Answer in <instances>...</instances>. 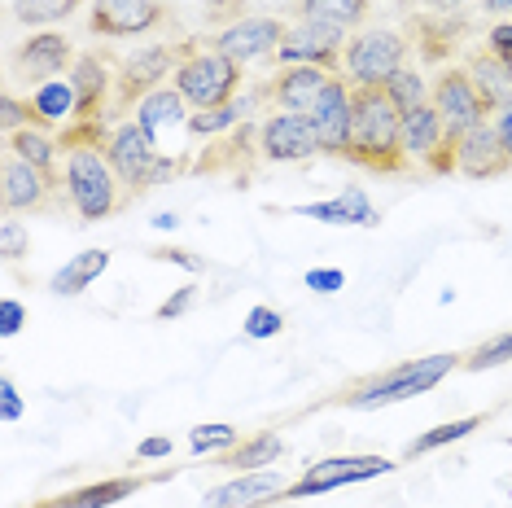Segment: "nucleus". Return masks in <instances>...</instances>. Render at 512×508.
<instances>
[{
    "mask_svg": "<svg viewBox=\"0 0 512 508\" xmlns=\"http://www.w3.org/2000/svg\"><path fill=\"white\" fill-rule=\"evenodd\" d=\"M346 163L377 171V176H394V171L412 167L403 149V114L386 97V88H355V123Z\"/></svg>",
    "mask_w": 512,
    "mask_h": 508,
    "instance_id": "obj_1",
    "label": "nucleus"
},
{
    "mask_svg": "<svg viewBox=\"0 0 512 508\" xmlns=\"http://www.w3.org/2000/svg\"><path fill=\"white\" fill-rule=\"evenodd\" d=\"M460 360H464V351H434V355H421V360H403L386 368V373L359 381L337 403L351 412H377V408H390V403H407V399L425 395V390H434L438 381H447L460 368Z\"/></svg>",
    "mask_w": 512,
    "mask_h": 508,
    "instance_id": "obj_2",
    "label": "nucleus"
},
{
    "mask_svg": "<svg viewBox=\"0 0 512 508\" xmlns=\"http://www.w3.org/2000/svg\"><path fill=\"white\" fill-rule=\"evenodd\" d=\"M62 198L71 202V211L84 224H101V219L119 215L127 202V189L119 180V171L110 167L106 149H71L66 154V171H62Z\"/></svg>",
    "mask_w": 512,
    "mask_h": 508,
    "instance_id": "obj_3",
    "label": "nucleus"
},
{
    "mask_svg": "<svg viewBox=\"0 0 512 508\" xmlns=\"http://www.w3.org/2000/svg\"><path fill=\"white\" fill-rule=\"evenodd\" d=\"M246 66H237L232 57H224L211 44L180 40V66L171 75V88L189 101L193 110H219L228 101H237Z\"/></svg>",
    "mask_w": 512,
    "mask_h": 508,
    "instance_id": "obj_4",
    "label": "nucleus"
},
{
    "mask_svg": "<svg viewBox=\"0 0 512 508\" xmlns=\"http://www.w3.org/2000/svg\"><path fill=\"white\" fill-rule=\"evenodd\" d=\"M106 158L110 167L119 171L127 198H141V193L158 189L162 180H171L180 171V163L171 154H162V149L149 141V136L136 127V119H123L110 127V141H106Z\"/></svg>",
    "mask_w": 512,
    "mask_h": 508,
    "instance_id": "obj_5",
    "label": "nucleus"
},
{
    "mask_svg": "<svg viewBox=\"0 0 512 508\" xmlns=\"http://www.w3.org/2000/svg\"><path fill=\"white\" fill-rule=\"evenodd\" d=\"M407 49L412 40L394 27H364L355 36H346V53H342V71L351 88H381L394 71L407 66Z\"/></svg>",
    "mask_w": 512,
    "mask_h": 508,
    "instance_id": "obj_6",
    "label": "nucleus"
},
{
    "mask_svg": "<svg viewBox=\"0 0 512 508\" xmlns=\"http://www.w3.org/2000/svg\"><path fill=\"white\" fill-rule=\"evenodd\" d=\"M394 473V460L377 456V452H346V456H329L316 460L298 473L294 482L285 487V500H316V495L355 487V482H372V478H386Z\"/></svg>",
    "mask_w": 512,
    "mask_h": 508,
    "instance_id": "obj_7",
    "label": "nucleus"
},
{
    "mask_svg": "<svg viewBox=\"0 0 512 508\" xmlns=\"http://www.w3.org/2000/svg\"><path fill=\"white\" fill-rule=\"evenodd\" d=\"M180 66V44H141L114 66V114L136 110L154 88H162Z\"/></svg>",
    "mask_w": 512,
    "mask_h": 508,
    "instance_id": "obj_8",
    "label": "nucleus"
},
{
    "mask_svg": "<svg viewBox=\"0 0 512 508\" xmlns=\"http://www.w3.org/2000/svg\"><path fill=\"white\" fill-rule=\"evenodd\" d=\"M171 22V9L162 0H92L88 31L101 40H136L154 36Z\"/></svg>",
    "mask_w": 512,
    "mask_h": 508,
    "instance_id": "obj_9",
    "label": "nucleus"
},
{
    "mask_svg": "<svg viewBox=\"0 0 512 508\" xmlns=\"http://www.w3.org/2000/svg\"><path fill=\"white\" fill-rule=\"evenodd\" d=\"M342 53H346V31L324 27L311 18H294L285 27V40L276 49V66H324V71H342Z\"/></svg>",
    "mask_w": 512,
    "mask_h": 508,
    "instance_id": "obj_10",
    "label": "nucleus"
},
{
    "mask_svg": "<svg viewBox=\"0 0 512 508\" xmlns=\"http://www.w3.org/2000/svg\"><path fill=\"white\" fill-rule=\"evenodd\" d=\"M285 18L276 14H246L241 22H232V27H219L211 49H219L224 57H232L237 66H254V62H272L276 49H281L285 40Z\"/></svg>",
    "mask_w": 512,
    "mask_h": 508,
    "instance_id": "obj_11",
    "label": "nucleus"
},
{
    "mask_svg": "<svg viewBox=\"0 0 512 508\" xmlns=\"http://www.w3.org/2000/svg\"><path fill=\"white\" fill-rule=\"evenodd\" d=\"M429 106L438 110V119H442V127H447L451 141H456V136H464L469 127H477L482 119H491L464 66H442L438 79L429 84Z\"/></svg>",
    "mask_w": 512,
    "mask_h": 508,
    "instance_id": "obj_12",
    "label": "nucleus"
},
{
    "mask_svg": "<svg viewBox=\"0 0 512 508\" xmlns=\"http://www.w3.org/2000/svg\"><path fill=\"white\" fill-rule=\"evenodd\" d=\"M62 189V176H49V171L22 163L18 154H5L0 163V202H5V215H36L49 211Z\"/></svg>",
    "mask_w": 512,
    "mask_h": 508,
    "instance_id": "obj_13",
    "label": "nucleus"
},
{
    "mask_svg": "<svg viewBox=\"0 0 512 508\" xmlns=\"http://www.w3.org/2000/svg\"><path fill=\"white\" fill-rule=\"evenodd\" d=\"M254 149H259L263 163H307V158L324 154L307 114H285V110H272L259 123V145Z\"/></svg>",
    "mask_w": 512,
    "mask_h": 508,
    "instance_id": "obj_14",
    "label": "nucleus"
},
{
    "mask_svg": "<svg viewBox=\"0 0 512 508\" xmlns=\"http://www.w3.org/2000/svg\"><path fill=\"white\" fill-rule=\"evenodd\" d=\"M311 127L320 136V149L329 158H346V145H351V123H355V88L346 84L342 75L329 79V88L320 92V101L307 110Z\"/></svg>",
    "mask_w": 512,
    "mask_h": 508,
    "instance_id": "obj_15",
    "label": "nucleus"
},
{
    "mask_svg": "<svg viewBox=\"0 0 512 508\" xmlns=\"http://www.w3.org/2000/svg\"><path fill=\"white\" fill-rule=\"evenodd\" d=\"M451 145H456V176H464V180H499L512 171V154L504 149V141H499L491 119L469 127V132L456 136Z\"/></svg>",
    "mask_w": 512,
    "mask_h": 508,
    "instance_id": "obj_16",
    "label": "nucleus"
},
{
    "mask_svg": "<svg viewBox=\"0 0 512 508\" xmlns=\"http://www.w3.org/2000/svg\"><path fill=\"white\" fill-rule=\"evenodd\" d=\"M289 482L281 478V469H254V473H232L228 482H219L202 495V508H267L276 500H285Z\"/></svg>",
    "mask_w": 512,
    "mask_h": 508,
    "instance_id": "obj_17",
    "label": "nucleus"
},
{
    "mask_svg": "<svg viewBox=\"0 0 512 508\" xmlns=\"http://www.w3.org/2000/svg\"><path fill=\"white\" fill-rule=\"evenodd\" d=\"M333 75H342V71H324V66H276L263 97L285 114H307L320 101V92L329 88Z\"/></svg>",
    "mask_w": 512,
    "mask_h": 508,
    "instance_id": "obj_18",
    "label": "nucleus"
},
{
    "mask_svg": "<svg viewBox=\"0 0 512 508\" xmlns=\"http://www.w3.org/2000/svg\"><path fill=\"white\" fill-rule=\"evenodd\" d=\"M132 119H136V127L154 141L162 154H167V141L176 132H189V119H193V106L180 97L171 84H162V88H154L149 97L141 101V106L132 110Z\"/></svg>",
    "mask_w": 512,
    "mask_h": 508,
    "instance_id": "obj_19",
    "label": "nucleus"
},
{
    "mask_svg": "<svg viewBox=\"0 0 512 508\" xmlns=\"http://www.w3.org/2000/svg\"><path fill=\"white\" fill-rule=\"evenodd\" d=\"M75 49H71V40L62 36V31H31L27 40L18 44V53H14V66L22 75H31V79H57V75H66L75 66Z\"/></svg>",
    "mask_w": 512,
    "mask_h": 508,
    "instance_id": "obj_20",
    "label": "nucleus"
},
{
    "mask_svg": "<svg viewBox=\"0 0 512 508\" xmlns=\"http://www.w3.org/2000/svg\"><path fill=\"white\" fill-rule=\"evenodd\" d=\"M289 215H302V219H320V224H333V228H377L381 215L377 206L368 202V193L351 184V189L333 193L324 202H298V206H285Z\"/></svg>",
    "mask_w": 512,
    "mask_h": 508,
    "instance_id": "obj_21",
    "label": "nucleus"
},
{
    "mask_svg": "<svg viewBox=\"0 0 512 508\" xmlns=\"http://www.w3.org/2000/svg\"><path fill=\"white\" fill-rule=\"evenodd\" d=\"M71 84L79 97V119H106V110H114V71L106 53H79Z\"/></svg>",
    "mask_w": 512,
    "mask_h": 508,
    "instance_id": "obj_22",
    "label": "nucleus"
},
{
    "mask_svg": "<svg viewBox=\"0 0 512 508\" xmlns=\"http://www.w3.org/2000/svg\"><path fill=\"white\" fill-rule=\"evenodd\" d=\"M407 31H412L425 62H447V57L460 49V36L469 31V22L456 14H434V9H425V14H416L407 22Z\"/></svg>",
    "mask_w": 512,
    "mask_h": 508,
    "instance_id": "obj_23",
    "label": "nucleus"
},
{
    "mask_svg": "<svg viewBox=\"0 0 512 508\" xmlns=\"http://www.w3.org/2000/svg\"><path fill=\"white\" fill-rule=\"evenodd\" d=\"M464 71H469V79H473L477 97H482L486 114L504 110L508 101H512V66H508V62H499L491 49H473V53H469V62H464Z\"/></svg>",
    "mask_w": 512,
    "mask_h": 508,
    "instance_id": "obj_24",
    "label": "nucleus"
},
{
    "mask_svg": "<svg viewBox=\"0 0 512 508\" xmlns=\"http://www.w3.org/2000/svg\"><path fill=\"white\" fill-rule=\"evenodd\" d=\"M31 114H36V127L53 132V127H66L79 119V97H75V84L71 75L66 79H44V84L31 88Z\"/></svg>",
    "mask_w": 512,
    "mask_h": 508,
    "instance_id": "obj_25",
    "label": "nucleus"
},
{
    "mask_svg": "<svg viewBox=\"0 0 512 508\" xmlns=\"http://www.w3.org/2000/svg\"><path fill=\"white\" fill-rule=\"evenodd\" d=\"M110 263H114V254L101 250V246L79 250V254H71V259H66L62 268L49 276V290H53L57 298H75V294L92 290V281H101V276L110 272Z\"/></svg>",
    "mask_w": 512,
    "mask_h": 508,
    "instance_id": "obj_26",
    "label": "nucleus"
},
{
    "mask_svg": "<svg viewBox=\"0 0 512 508\" xmlns=\"http://www.w3.org/2000/svg\"><path fill=\"white\" fill-rule=\"evenodd\" d=\"M289 452L285 438L272 434V430H259V434H246L232 452L219 456V465L232 469V473H254V469H276V460Z\"/></svg>",
    "mask_w": 512,
    "mask_h": 508,
    "instance_id": "obj_27",
    "label": "nucleus"
},
{
    "mask_svg": "<svg viewBox=\"0 0 512 508\" xmlns=\"http://www.w3.org/2000/svg\"><path fill=\"white\" fill-rule=\"evenodd\" d=\"M145 482L149 478H132V473H123V478H101V482H88V487H79L71 495H57V500H49V508H114V504L132 500Z\"/></svg>",
    "mask_w": 512,
    "mask_h": 508,
    "instance_id": "obj_28",
    "label": "nucleus"
},
{
    "mask_svg": "<svg viewBox=\"0 0 512 508\" xmlns=\"http://www.w3.org/2000/svg\"><path fill=\"white\" fill-rule=\"evenodd\" d=\"M451 136H447V127H442V119H438V110L425 106L421 110H412V114H403V149H407V158L412 163H421L425 167V158L434 154V149H442Z\"/></svg>",
    "mask_w": 512,
    "mask_h": 508,
    "instance_id": "obj_29",
    "label": "nucleus"
},
{
    "mask_svg": "<svg viewBox=\"0 0 512 508\" xmlns=\"http://www.w3.org/2000/svg\"><path fill=\"white\" fill-rule=\"evenodd\" d=\"M5 149H9V154H18L22 163L49 171V176H62L57 163H62L66 149H62V141H57L53 132H44V127H22V132H9L5 136Z\"/></svg>",
    "mask_w": 512,
    "mask_h": 508,
    "instance_id": "obj_30",
    "label": "nucleus"
},
{
    "mask_svg": "<svg viewBox=\"0 0 512 508\" xmlns=\"http://www.w3.org/2000/svg\"><path fill=\"white\" fill-rule=\"evenodd\" d=\"M368 14H372V0H298V18L324 22V27L346 31V36L364 31Z\"/></svg>",
    "mask_w": 512,
    "mask_h": 508,
    "instance_id": "obj_31",
    "label": "nucleus"
},
{
    "mask_svg": "<svg viewBox=\"0 0 512 508\" xmlns=\"http://www.w3.org/2000/svg\"><path fill=\"white\" fill-rule=\"evenodd\" d=\"M486 425V412H473V417H456V421H442L434 425V430H425V434H416L412 443H407V460H416V456H429V452H442V447H451V443H464L473 430H482Z\"/></svg>",
    "mask_w": 512,
    "mask_h": 508,
    "instance_id": "obj_32",
    "label": "nucleus"
},
{
    "mask_svg": "<svg viewBox=\"0 0 512 508\" xmlns=\"http://www.w3.org/2000/svg\"><path fill=\"white\" fill-rule=\"evenodd\" d=\"M79 5H84V0H9L14 22H22V27H31V31L57 27V22H66Z\"/></svg>",
    "mask_w": 512,
    "mask_h": 508,
    "instance_id": "obj_33",
    "label": "nucleus"
},
{
    "mask_svg": "<svg viewBox=\"0 0 512 508\" xmlns=\"http://www.w3.org/2000/svg\"><path fill=\"white\" fill-rule=\"evenodd\" d=\"M381 88H386V97L399 106V114H412V110H421L425 101H429V79L416 71V66H403V71H394Z\"/></svg>",
    "mask_w": 512,
    "mask_h": 508,
    "instance_id": "obj_34",
    "label": "nucleus"
},
{
    "mask_svg": "<svg viewBox=\"0 0 512 508\" xmlns=\"http://www.w3.org/2000/svg\"><path fill=\"white\" fill-rule=\"evenodd\" d=\"M246 114H250V101H228V106H219V110H193V119H189V136H219V132H232L237 123H246Z\"/></svg>",
    "mask_w": 512,
    "mask_h": 508,
    "instance_id": "obj_35",
    "label": "nucleus"
},
{
    "mask_svg": "<svg viewBox=\"0 0 512 508\" xmlns=\"http://www.w3.org/2000/svg\"><path fill=\"white\" fill-rule=\"evenodd\" d=\"M504 364H512V329L477 342L473 351H464V360H460L464 373H491V368H504Z\"/></svg>",
    "mask_w": 512,
    "mask_h": 508,
    "instance_id": "obj_36",
    "label": "nucleus"
},
{
    "mask_svg": "<svg viewBox=\"0 0 512 508\" xmlns=\"http://www.w3.org/2000/svg\"><path fill=\"white\" fill-rule=\"evenodd\" d=\"M241 443V430L228 421H211V425H193L189 430V452L193 456H224Z\"/></svg>",
    "mask_w": 512,
    "mask_h": 508,
    "instance_id": "obj_37",
    "label": "nucleus"
},
{
    "mask_svg": "<svg viewBox=\"0 0 512 508\" xmlns=\"http://www.w3.org/2000/svg\"><path fill=\"white\" fill-rule=\"evenodd\" d=\"M57 141H62L66 154H71V149H106L110 123L106 119H75V123H66L62 132H57Z\"/></svg>",
    "mask_w": 512,
    "mask_h": 508,
    "instance_id": "obj_38",
    "label": "nucleus"
},
{
    "mask_svg": "<svg viewBox=\"0 0 512 508\" xmlns=\"http://www.w3.org/2000/svg\"><path fill=\"white\" fill-rule=\"evenodd\" d=\"M281 329H285V316L276 307H267V303H254L246 311V320H241V333H246L250 342H267V338H276Z\"/></svg>",
    "mask_w": 512,
    "mask_h": 508,
    "instance_id": "obj_39",
    "label": "nucleus"
},
{
    "mask_svg": "<svg viewBox=\"0 0 512 508\" xmlns=\"http://www.w3.org/2000/svg\"><path fill=\"white\" fill-rule=\"evenodd\" d=\"M27 250H31V233L18 224L14 215H5V219H0V254L14 263V259H22Z\"/></svg>",
    "mask_w": 512,
    "mask_h": 508,
    "instance_id": "obj_40",
    "label": "nucleus"
},
{
    "mask_svg": "<svg viewBox=\"0 0 512 508\" xmlns=\"http://www.w3.org/2000/svg\"><path fill=\"white\" fill-rule=\"evenodd\" d=\"M0 123H5V136L9 132H22V127H36L31 101H18L14 92H5V97H0Z\"/></svg>",
    "mask_w": 512,
    "mask_h": 508,
    "instance_id": "obj_41",
    "label": "nucleus"
},
{
    "mask_svg": "<svg viewBox=\"0 0 512 508\" xmlns=\"http://www.w3.org/2000/svg\"><path fill=\"white\" fill-rule=\"evenodd\" d=\"M193 303H197V285H180L171 298H162L154 316L158 320H180V316H189V311H193Z\"/></svg>",
    "mask_w": 512,
    "mask_h": 508,
    "instance_id": "obj_42",
    "label": "nucleus"
},
{
    "mask_svg": "<svg viewBox=\"0 0 512 508\" xmlns=\"http://www.w3.org/2000/svg\"><path fill=\"white\" fill-rule=\"evenodd\" d=\"M482 49H491L499 62H508L512 66V18H499L491 31H486V40H482Z\"/></svg>",
    "mask_w": 512,
    "mask_h": 508,
    "instance_id": "obj_43",
    "label": "nucleus"
},
{
    "mask_svg": "<svg viewBox=\"0 0 512 508\" xmlns=\"http://www.w3.org/2000/svg\"><path fill=\"white\" fill-rule=\"evenodd\" d=\"M22 412H27V403H22L14 377H0V421H5V425H18Z\"/></svg>",
    "mask_w": 512,
    "mask_h": 508,
    "instance_id": "obj_44",
    "label": "nucleus"
},
{
    "mask_svg": "<svg viewBox=\"0 0 512 508\" xmlns=\"http://www.w3.org/2000/svg\"><path fill=\"white\" fill-rule=\"evenodd\" d=\"M307 290H316V294H337V290H346V272H342V268H311V272H307Z\"/></svg>",
    "mask_w": 512,
    "mask_h": 508,
    "instance_id": "obj_45",
    "label": "nucleus"
},
{
    "mask_svg": "<svg viewBox=\"0 0 512 508\" xmlns=\"http://www.w3.org/2000/svg\"><path fill=\"white\" fill-rule=\"evenodd\" d=\"M22 325H27V307L18 298H0V333L5 338H18Z\"/></svg>",
    "mask_w": 512,
    "mask_h": 508,
    "instance_id": "obj_46",
    "label": "nucleus"
},
{
    "mask_svg": "<svg viewBox=\"0 0 512 508\" xmlns=\"http://www.w3.org/2000/svg\"><path fill=\"white\" fill-rule=\"evenodd\" d=\"M154 259L158 263H176V268H184V272H206V259H197L193 250H180V246H158L154 250Z\"/></svg>",
    "mask_w": 512,
    "mask_h": 508,
    "instance_id": "obj_47",
    "label": "nucleus"
},
{
    "mask_svg": "<svg viewBox=\"0 0 512 508\" xmlns=\"http://www.w3.org/2000/svg\"><path fill=\"white\" fill-rule=\"evenodd\" d=\"M246 0H206V22H224V27H232V22H241L246 14Z\"/></svg>",
    "mask_w": 512,
    "mask_h": 508,
    "instance_id": "obj_48",
    "label": "nucleus"
},
{
    "mask_svg": "<svg viewBox=\"0 0 512 508\" xmlns=\"http://www.w3.org/2000/svg\"><path fill=\"white\" fill-rule=\"evenodd\" d=\"M171 452H176V443H171L167 434H154V438H141V443H136V460H167Z\"/></svg>",
    "mask_w": 512,
    "mask_h": 508,
    "instance_id": "obj_49",
    "label": "nucleus"
},
{
    "mask_svg": "<svg viewBox=\"0 0 512 508\" xmlns=\"http://www.w3.org/2000/svg\"><path fill=\"white\" fill-rule=\"evenodd\" d=\"M425 167L434 171V176H456V145H442V149H434V154L425 158Z\"/></svg>",
    "mask_w": 512,
    "mask_h": 508,
    "instance_id": "obj_50",
    "label": "nucleus"
},
{
    "mask_svg": "<svg viewBox=\"0 0 512 508\" xmlns=\"http://www.w3.org/2000/svg\"><path fill=\"white\" fill-rule=\"evenodd\" d=\"M491 123H495V132H499V141H504V149L512 154V101H508L504 110H495V114H491Z\"/></svg>",
    "mask_w": 512,
    "mask_h": 508,
    "instance_id": "obj_51",
    "label": "nucleus"
},
{
    "mask_svg": "<svg viewBox=\"0 0 512 508\" xmlns=\"http://www.w3.org/2000/svg\"><path fill=\"white\" fill-rule=\"evenodd\" d=\"M464 5H477V0H425V9H434V14H456Z\"/></svg>",
    "mask_w": 512,
    "mask_h": 508,
    "instance_id": "obj_52",
    "label": "nucleus"
},
{
    "mask_svg": "<svg viewBox=\"0 0 512 508\" xmlns=\"http://www.w3.org/2000/svg\"><path fill=\"white\" fill-rule=\"evenodd\" d=\"M154 228H158V233H176V228H180V215L162 211V215H154Z\"/></svg>",
    "mask_w": 512,
    "mask_h": 508,
    "instance_id": "obj_53",
    "label": "nucleus"
},
{
    "mask_svg": "<svg viewBox=\"0 0 512 508\" xmlns=\"http://www.w3.org/2000/svg\"><path fill=\"white\" fill-rule=\"evenodd\" d=\"M486 5V14H495V18H512V0H482Z\"/></svg>",
    "mask_w": 512,
    "mask_h": 508,
    "instance_id": "obj_54",
    "label": "nucleus"
},
{
    "mask_svg": "<svg viewBox=\"0 0 512 508\" xmlns=\"http://www.w3.org/2000/svg\"><path fill=\"white\" fill-rule=\"evenodd\" d=\"M504 447H512V434H508V438H504Z\"/></svg>",
    "mask_w": 512,
    "mask_h": 508,
    "instance_id": "obj_55",
    "label": "nucleus"
},
{
    "mask_svg": "<svg viewBox=\"0 0 512 508\" xmlns=\"http://www.w3.org/2000/svg\"><path fill=\"white\" fill-rule=\"evenodd\" d=\"M36 508H49V504H36Z\"/></svg>",
    "mask_w": 512,
    "mask_h": 508,
    "instance_id": "obj_56",
    "label": "nucleus"
}]
</instances>
